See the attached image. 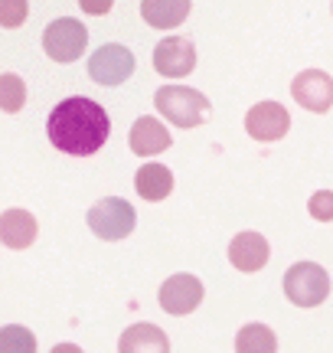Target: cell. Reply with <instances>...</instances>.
<instances>
[{
  "instance_id": "13",
  "label": "cell",
  "mask_w": 333,
  "mask_h": 353,
  "mask_svg": "<svg viewBox=\"0 0 333 353\" xmlns=\"http://www.w3.org/2000/svg\"><path fill=\"white\" fill-rule=\"evenodd\" d=\"M128 144L138 157H154V154H164L170 148V131L157 118H138L131 128Z\"/></svg>"
},
{
  "instance_id": "15",
  "label": "cell",
  "mask_w": 333,
  "mask_h": 353,
  "mask_svg": "<svg viewBox=\"0 0 333 353\" xmlns=\"http://www.w3.org/2000/svg\"><path fill=\"white\" fill-rule=\"evenodd\" d=\"M134 187L141 193L147 203H160L170 196V190H173V174H170V167L164 164H144L134 176Z\"/></svg>"
},
{
  "instance_id": "9",
  "label": "cell",
  "mask_w": 333,
  "mask_h": 353,
  "mask_svg": "<svg viewBox=\"0 0 333 353\" xmlns=\"http://www.w3.org/2000/svg\"><path fill=\"white\" fill-rule=\"evenodd\" d=\"M291 128V114L278 101H258L245 114V131L255 141H281Z\"/></svg>"
},
{
  "instance_id": "19",
  "label": "cell",
  "mask_w": 333,
  "mask_h": 353,
  "mask_svg": "<svg viewBox=\"0 0 333 353\" xmlns=\"http://www.w3.org/2000/svg\"><path fill=\"white\" fill-rule=\"evenodd\" d=\"M36 350V337L20 324H7L0 327V353H33Z\"/></svg>"
},
{
  "instance_id": "5",
  "label": "cell",
  "mask_w": 333,
  "mask_h": 353,
  "mask_svg": "<svg viewBox=\"0 0 333 353\" xmlns=\"http://www.w3.org/2000/svg\"><path fill=\"white\" fill-rule=\"evenodd\" d=\"M85 46H89V30L82 20H72V17L52 20L43 33V50L52 63H76Z\"/></svg>"
},
{
  "instance_id": "8",
  "label": "cell",
  "mask_w": 333,
  "mask_h": 353,
  "mask_svg": "<svg viewBox=\"0 0 333 353\" xmlns=\"http://www.w3.org/2000/svg\"><path fill=\"white\" fill-rule=\"evenodd\" d=\"M291 95H294V101L301 108L323 114L333 108V79L323 69H304L291 82Z\"/></svg>"
},
{
  "instance_id": "10",
  "label": "cell",
  "mask_w": 333,
  "mask_h": 353,
  "mask_svg": "<svg viewBox=\"0 0 333 353\" xmlns=\"http://www.w3.org/2000/svg\"><path fill=\"white\" fill-rule=\"evenodd\" d=\"M154 69L166 79H183L196 69V46L183 37H166L154 50Z\"/></svg>"
},
{
  "instance_id": "12",
  "label": "cell",
  "mask_w": 333,
  "mask_h": 353,
  "mask_svg": "<svg viewBox=\"0 0 333 353\" xmlns=\"http://www.w3.org/2000/svg\"><path fill=\"white\" fill-rule=\"evenodd\" d=\"M36 219L33 213H26V210H7V213H0V242L13 249V252H23L30 249L33 242H36Z\"/></svg>"
},
{
  "instance_id": "16",
  "label": "cell",
  "mask_w": 333,
  "mask_h": 353,
  "mask_svg": "<svg viewBox=\"0 0 333 353\" xmlns=\"http://www.w3.org/2000/svg\"><path fill=\"white\" fill-rule=\"evenodd\" d=\"M118 350H121V353H141V350L166 353V350H170V341H166L164 330L154 327V324H134L131 330H125V334H121Z\"/></svg>"
},
{
  "instance_id": "14",
  "label": "cell",
  "mask_w": 333,
  "mask_h": 353,
  "mask_svg": "<svg viewBox=\"0 0 333 353\" xmlns=\"http://www.w3.org/2000/svg\"><path fill=\"white\" fill-rule=\"evenodd\" d=\"M141 17L154 30H173L190 17V0H141Z\"/></svg>"
},
{
  "instance_id": "22",
  "label": "cell",
  "mask_w": 333,
  "mask_h": 353,
  "mask_svg": "<svg viewBox=\"0 0 333 353\" xmlns=\"http://www.w3.org/2000/svg\"><path fill=\"white\" fill-rule=\"evenodd\" d=\"M78 7L85 13H92V17H105V13H111L115 0H78Z\"/></svg>"
},
{
  "instance_id": "18",
  "label": "cell",
  "mask_w": 333,
  "mask_h": 353,
  "mask_svg": "<svg viewBox=\"0 0 333 353\" xmlns=\"http://www.w3.org/2000/svg\"><path fill=\"white\" fill-rule=\"evenodd\" d=\"M26 105V85L20 76H13V72H3L0 76V112L7 114H17L20 108Z\"/></svg>"
},
{
  "instance_id": "2",
  "label": "cell",
  "mask_w": 333,
  "mask_h": 353,
  "mask_svg": "<svg viewBox=\"0 0 333 353\" xmlns=\"http://www.w3.org/2000/svg\"><path fill=\"white\" fill-rule=\"evenodd\" d=\"M154 105L177 128H200L203 121H209V112H213L209 99L190 85H160L154 92Z\"/></svg>"
},
{
  "instance_id": "20",
  "label": "cell",
  "mask_w": 333,
  "mask_h": 353,
  "mask_svg": "<svg viewBox=\"0 0 333 353\" xmlns=\"http://www.w3.org/2000/svg\"><path fill=\"white\" fill-rule=\"evenodd\" d=\"M26 17H30V3L26 0H0V26L3 30L23 26Z\"/></svg>"
},
{
  "instance_id": "3",
  "label": "cell",
  "mask_w": 333,
  "mask_h": 353,
  "mask_svg": "<svg viewBox=\"0 0 333 353\" xmlns=\"http://www.w3.org/2000/svg\"><path fill=\"white\" fill-rule=\"evenodd\" d=\"M284 294L297 307H317L330 294V275L317 262H297L284 275Z\"/></svg>"
},
{
  "instance_id": "7",
  "label": "cell",
  "mask_w": 333,
  "mask_h": 353,
  "mask_svg": "<svg viewBox=\"0 0 333 353\" xmlns=\"http://www.w3.org/2000/svg\"><path fill=\"white\" fill-rule=\"evenodd\" d=\"M200 304H203V281L196 275L180 272V275H170L160 285V307L166 314H193Z\"/></svg>"
},
{
  "instance_id": "21",
  "label": "cell",
  "mask_w": 333,
  "mask_h": 353,
  "mask_svg": "<svg viewBox=\"0 0 333 353\" xmlns=\"http://www.w3.org/2000/svg\"><path fill=\"white\" fill-rule=\"evenodd\" d=\"M310 216L317 219V223H333V193L330 190H317L314 196H310Z\"/></svg>"
},
{
  "instance_id": "17",
  "label": "cell",
  "mask_w": 333,
  "mask_h": 353,
  "mask_svg": "<svg viewBox=\"0 0 333 353\" xmlns=\"http://www.w3.org/2000/svg\"><path fill=\"white\" fill-rule=\"evenodd\" d=\"M235 350L239 353H275L278 350V337L265 324H245L239 330V337H235Z\"/></svg>"
},
{
  "instance_id": "6",
  "label": "cell",
  "mask_w": 333,
  "mask_h": 353,
  "mask_svg": "<svg viewBox=\"0 0 333 353\" xmlns=\"http://www.w3.org/2000/svg\"><path fill=\"white\" fill-rule=\"evenodd\" d=\"M89 76L98 85H121L134 76V52L121 43H108L98 52H92L89 59Z\"/></svg>"
},
{
  "instance_id": "1",
  "label": "cell",
  "mask_w": 333,
  "mask_h": 353,
  "mask_svg": "<svg viewBox=\"0 0 333 353\" xmlns=\"http://www.w3.org/2000/svg\"><path fill=\"white\" fill-rule=\"evenodd\" d=\"M46 131L56 151L72 154V157H92L105 148V141L111 134V121L98 101L65 99L50 112Z\"/></svg>"
},
{
  "instance_id": "4",
  "label": "cell",
  "mask_w": 333,
  "mask_h": 353,
  "mask_svg": "<svg viewBox=\"0 0 333 353\" xmlns=\"http://www.w3.org/2000/svg\"><path fill=\"white\" fill-rule=\"evenodd\" d=\"M138 213L128 200H118V196H105L89 210V229L105 242H118L134 232Z\"/></svg>"
},
{
  "instance_id": "11",
  "label": "cell",
  "mask_w": 333,
  "mask_h": 353,
  "mask_svg": "<svg viewBox=\"0 0 333 353\" xmlns=\"http://www.w3.org/2000/svg\"><path fill=\"white\" fill-rule=\"evenodd\" d=\"M268 239L261 232H239L235 239L229 242V262L239 268V272H258L268 265Z\"/></svg>"
}]
</instances>
